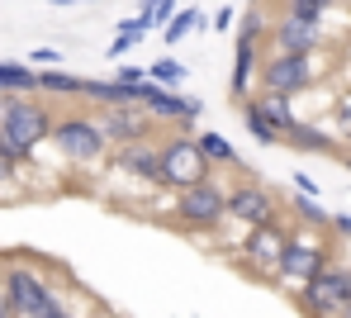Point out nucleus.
<instances>
[{
	"label": "nucleus",
	"mask_w": 351,
	"mask_h": 318,
	"mask_svg": "<svg viewBox=\"0 0 351 318\" xmlns=\"http://www.w3.org/2000/svg\"><path fill=\"white\" fill-rule=\"evenodd\" d=\"M66 318H90V314H66Z\"/></svg>",
	"instance_id": "obj_37"
},
{
	"label": "nucleus",
	"mask_w": 351,
	"mask_h": 318,
	"mask_svg": "<svg viewBox=\"0 0 351 318\" xmlns=\"http://www.w3.org/2000/svg\"><path fill=\"white\" fill-rule=\"evenodd\" d=\"M294 191L299 195H318V181H313L308 171H294Z\"/></svg>",
	"instance_id": "obj_31"
},
{
	"label": "nucleus",
	"mask_w": 351,
	"mask_h": 318,
	"mask_svg": "<svg viewBox=\"0 0 351 318\" xmlns=\"http://www.w3.org/2000/svg\"><path fill=\"white\" fill-rule=\"evenodd\" d=\"M5 304L14 309L19 318H66L71 309L62 304V295L48 285L43 271L34 266H5Z\"/></svg>",
	"instance_id": "obj_4"
},
{
	"label": "nucleus",
	"mask_w": 351,
	"mask_h": 318,
	"mask_svg": "<svg viewBox=\"0 0 351 318\" xmlns=\"http://www.w3.org/2000/svg\"><path fill=\"white\" fill-rule=\"evenodd\" d=\"M147 76H152V81H162V86H176V90H180L190 71H185V62H176V58H157V62L147 66Z\"/></svg>",
	"instance_id": "obj_25"
},
{
	"label": "nucleus",
	"mask_w": 351,
	"mask_h": 318,
	"mask_svg": "<svg viewBox=\"0 0 351 318\" xmlns=\"http://www.w3.org/2000/svg\"><path fill=\"white\" fill-rule=\"evenodd\" d=\"M34 90H38V66L0 62V95H34Z\"/></svg>",
	"instance_id": "obj_20"
},
{
	"label": "nucleus",
	"mask_w": 351,
	"mask_h": 318,
	"mask_svg": "<svg viewBox=\"0 0 351 318\" xmlns=\"http://www.w3.org/2000/svg\"><path fill=\"white\" fill-rule=\"evenodd\" d=\"M133 43H138V38L119 29V34H114V43H110V53H105V58H110V62H119V58H128V53H133Z\"/></svg>",
	"instance_id": "obj_27"
},
{
	"label": "nucleus",
	"mask_w": 351,
	"mask_h": 318,
	"mask_svg": "<svg viewBox=\"0 0 351 318\" xmlns=\"http://www.w3.org/2000/svg\"><path fill=\"white\" fill-rule=\"evenodd\" d=\"M204 29H209V14H204L199 5H180V10H176V19L162 29V38L176 48V43H185L190 34H204Z\"/></svg>",
	"instance_id": "obj_19"
},
{
	"label": "nucleus",
	"mask_w": 351,
	"mask_h": 318,
	"mask_svg": "<svg viewBox=\"0 0 351 318\" xmlns=\"http://www.w3.org/2000/svg\"><path fill=\"white\" fill-rule=\"evenodd\" d=\"M285 143L299 147V152H313V157H342V152H347L342 133H328V128L313 124V119H299V128L285 133Z\"/></svg>",
	"instance_id": "obj_16"
},
{
	"label": "nucleus",
	"mask_w": 351,
	"mask_h": 318,
	"mask_svg": "<svg viewBox=\"0 0 351 318\" xmlns=\"http://www.w3.org/2000/svg\"><path fill=\"white\" fill-rule=\"evenodd\" d=\"M114 66H119V71H114L119 81H133V86H138V81H147V66H133V62H114Z\"/></svg>",
	"instance_id": "obj_30"
},
{
	"label": "nucleus",
	"mask_w": 351,
	"mask_h": 318,
	"mask_svg": "<svg viewBox=\"0 0 351 318\" xmlns=\"http://www.w3.org/2000/svg\"><path fill=\"white\" fill-rule=\"evenodd\" d=\"M252 100L261 105V114H266L271 124L280 128V133H290V128H299V114H294V95H276V90H256Z\"/></svg>",
	"instance_id": "obj_18"
},
{
	"label": "nucleus",
	"mask_w": 351,
	"mask_h": 318,
	"mask_svg": "<svg viewBox=\"0 0 351 318\" xmlns=\"http://www.w3.org/2000/svg\"><path fill=\"white\" fill-rule=\"evenodd\" d=\"M143 110L157 119V124L167 128H190L199 114H204V100H195V95H180L176 86H162V81H143Z\"/></svg>",
	"instance_id": "obj_11"
},
{
	"label": "nucleus",
	"mask_w": 351,
	"mask_h": 318,
	"mask_svg": "<svg viewBox=\"0 0 351 318\" xmlns=\"http://www.w3.org/2000/svg\"><path fill=\"white\" fill-rule=\"evenodd\" d=\"M199 138V147H204V157L214 162V171H247V162H242V152H237L233 143L219 133V128H199L195 133Z\"/></svg>",
	"instance_id": "obj_17"
},
{
	"label": "nucleus",
	"mask_w": 351,
	"mask_h": 318,
	"mask_svg": "<svg viewBox=\"0 0 351 318\" xmlns=\"http://www.w3.org/2000/svg\"><path fill=\"white\" fill-rule=\"evenodd\" d=\"M347 167H351V157H347Z\"/></svg>",
	"instance_id": "obj_39"
},
{
	"label": "nucleus",
	"mask_w": 351,
	"mask_h": 318,
	"mask_svg": "<svg viewBox=\"0 0 351 318\" xmlns=\"http://www.w3.org/2000/svg\"><path fill=\"white\" fill-rule=\"evenodd\" d=\"M110 171L119 181H143V186H157L162 191V143H128V147H114L110 157Z\"/></svg>",
	"instance_id": "obj_12"
},
{
	"label": "nucleus",
	"mask_w": 351,
	"mask_h": 318,
	"mask_svg": "<svg viewBox=\"0 0 351 318\" xmlns=\"http://www.w3.org/2000/svg\"><path fill=\"white\" fill-rule=\"evenodd\" d=\"M342 143H347V152H342V157H351V128H347V133H342Z\"/></svg>",
	"instance_id": "obj_35"
},
{
	"label": "nucleus",
	"mask_w": 351,
	"mask_h": 318,
	"mask_svg": "<svg viewBox=\"0 0 351 318\" xmlns=\"http://www.w3.org/2000/svg\"><path fill=\"white\" fill-rule=\"evenodd\" d=\"M53 143H58V152L71 167H95L114 147L105 138V128H100V114H62L58 128H53Z\"/></svg>",
	"instance_id": "obj_8"
},
{
	"label": "nucleus",
	"mask_w": 351,
	"mask_h": 318,
	"mask_svg": "<svg viewBox=\"0 0 351 318\" xmlns=\"http://www.w3.org/2000/svg\"><path fill=\"white\" fill-rule=\"evenodd\" d=\"M318 43H323V19L280 10V19L271 24V53H318Z\"/></svg>",
	"instance_id": "obj_13"
},
{
	"label": "nucleus",
	"mask_w": 351,
	"mask_h": 318,
	"mask_svg": "<svg viewBox=\"0 0 351 318\" xmlns=\"http://www.w3.org/2000/svg\"><path fill=\"white\" fill-rule=\"evenodd\" d=\"M332 252H337V238H332V228H313V223H290V243H285V261H280V276H276V285L285 290V295H299L304 285H313L328 266H332Z\"/></svg>",
	"instance_id": "obj_1"
},
{
	"label": "nucleus",
	"mask_w": 351,
	"mask_h": 318,
	"mask_svg": "<svg viewBox=\"0 0 351 318\" xmlns=\"http://www.w3.org/2000/svg\"><path fill=\"white\" fill-rule=\"evenodd\" d=\"M294 309L304 318H351V266L332 261L313 285L294 295Z\"/></svg>",
	"instance_id": "obj_7"
},
{
	"label": "nucleus",
	"mask_w": 351,
	"mask_h": 318,
	"mask_svg": "<svg viewBox=\"0 0 351 318\" xmlns=\"http://www.w3.org/2000/svg\"><path fill=\"white\" fill-rule=\"evenodd\" d=\"M233 19H237V10H233V5H223V10L209 19V29H214V34H228V29H233Z\"/></svg>",
	"instance_id": "obj_29"
},
{
	"label": "nucleus",
	"mask_w": 351,
	"mask_h": 318,
	"mask_svg": "<svg viewBox=\"0 0 351 318\" xmlns=\"http://www.w3.org/2000/svg\"><path fill=\"white\" fill-rule=\"evenodd\" d=\"M323 5H328V10H332V5H337V0H323Z\"/></svg>",
	"instance_id": "obj_38"
},
{
	"label": "nucleus",
	"mask_w": 351,
	"mask_h": 318,
	"mask_svg": "<svg viewBox=\"0 0 351 318\" xmlns=\"http://www.w3.org/2000/svg\"><path fill=\"white\" fill-rule=\"evenodd\" d=\"M285 10H290V14H304V19H323V14H328L323 0H285Z\"/></svg>",
	"instance_id": "obj_26"
},
{
	"label": "nucleus",
	"mask_w": 351,
	"mask_h": 318,
	"mask_svg": "<svg viewBox=\"0 0 351 318\" xmlns=\"http://www.w3.org/2000/svg\"><path fill=\"white\" fill-rule=\"evenodd\" d=\"M237 34L242 38H256V43H271V19H266V5L256 0L247 14H237Z\"/></svg>",
	"instance_id": "obj_23"
},
{
	"label": "nucleus",
	"mask_w": 351,
	"mask_h": 318,
	"mask_svg": "<svg viewBox=\"0 0 351 318\" xmlns=\"http://www.w3.org/2000/svg\"><path fill=\"white\" fill-rule=\"evenodd\" d=\"M0 318H19V314H14V309H10V304H5V299H0Z\"/></svg>",
	"instance_id": "obj_34"
},
{
	"label": "nucleus",
	"mask_w": 351,
	"mask_h": 318,
	"mask_svg": "<svg viewBox=\"0 0 351 318\" xmlns=\"http://www.w3.org/2000/svg\"><path fill=\"white\" fill-rule=\"evenodd\" d=\"M318 53H266L256 71V90H276V95H304L318 81Z\"/></svg>",
	"instance_id": "obj_9"
},
{
	"label": "nucleus",
	"mask_w": 351,
	"mask_h": 318,
	"mask_svg": "<svg viewBox=\"0 0 351 318\" xmlns=\"http://www.w3.org/2000/svg\"><path fill=\"white\" fill-rule=\"evenodd\" d=\"M53 110L29 100V95H0V143L14 152V157H29L38 152L43 143H53Z\"/></svg>",
	"instance_id": "obj_2"
},
{
	"label": "nucleus",
	"mask_w": 351,
	"mask_h": 318,
	"mask_svg": "<svg viewBox=\"0 0 351 318\" xmlns=\"http://www.w3.org/2000/svg\"><path fill=\"white\" fill-rule=\"evenodd\" d=\"M24 62H29V66H62V53H58V48H34Z\"/></svg>",
	"instance_id": "obj_28"
},
{
	"label": "nucleus",
	"mask_w": 351,
	"mask_h": 318,
	"mask_svg": "<svg viewBox=\"0 0 351 318\" xmlns=\"http://www.w3.org/2000/svg\"><path fill=\"white\" fill-rule=\"evenodd\" d=\"M242 124H247V133H252V143H261V147L285 143V133H280V128L261 114V105H256V100H242Z\"/></svg>",
	"instance_id": "obj_22"
},
{
	"label": "nucleus",
	"mask_w": 351,
	"mask_h": 318,
	"mask_svg": "<svg viewBox=\"0 0 351 318\" xmlns=\"http://www.w3.org/2000/svg\"><path fill=\"white\" fill-rule=\"evenodd\" d=\"M294 219L299 223H313V228H332V214L318 204V195H299L294 199Z\"/></svg>",
	"instance_id": "obj_24"
},
{
	"label": "nucleus",
	"mask_w": 351,
	"mask_h": 318,
	"mask_svg": "<svg viewBox=\"0 0 351 318\" xmlns=\"http://www.w3.org/2000/svg\"><path fill=\"white\" fill-rule=\"evenodd\" d=\"M152 114L143 105H119V110H100V128L114 147H128V143H147L152 138Z\"/></svg>",
	"instance_id": "obj_15"
},
{
	"label": "nucleus",
	"mask_w": 351,
	"mask_h": 318,
	"mask_svg": "<svg viewBox=\"0 0 351 318\" xmlns=\"http://www.w3.org/2000/svg\"><path fill=\"white\" fill-rule=\"evenodd\" d=\"M332 238H347L351 243V214H337V219H332Z\"/></svg>",
	"instance_id": "obj_32"
},
{
	"label": "nucleus",
	"mask_w": 351,
	"mask_h": 318,
	"mask_svg": "<svg viewBox=\"0 0 351 318\" xmlns=\"http://www.w3.org/2000/svg\"><path fill=\"white\" fill-rule=\"evenodd\" d=\"M271 53V43H256V38H233V76H228V100H252L256 95V71H261V58Z\"/></svg>",
	"instance_id": "obj_14"
},
{
	"label": "nucleus",
	"mask_w": 351,
	"mask_h": 318,
	"mask_svg": "<svg viewBox=\"0 0 351 318\" xmlns=\"http://www.w3.org/2000/svg\"><path fill=\"white\" fill-rule=\"evenodd\" d=\"M167 223L176 233L195 238V233H214L228 223V186H219L214 176L190 186V191H176L171 209H167Z\"/></svg>",
	"instance_id": "obj_3"
},
{
	"label": "nucleus",
	"mask_w": 351,
	"mask_h": 318,
	"mask_svg": "<svg viewBox=\"0 0 351 318\" xmlns=\"http://www.w3.org/2000/svg\"><path fill=\"white\" fill-rule=\"evenodd\" d=\"M90 318H110V314H105V309H95V314H90Z\"/></svg>",
	"instance_id": "obj_36"
},
{
	"label": "nucleus",
	"mask_w": 351,
	"mask_h": 318,
	"mask_svg": "<svg viewBox=\"0 0 351 318\" xmlns=\"http://www.w3.org/2000/svg\"><path fill=\"white\" fill-rule=\"evenodd\" d=\"M209 176H214V162L204 157L199 138L185 133V128H171L162 138V191H171V195L190 191V186H199Z\"/></svg>",
	"instance_id": "obj_5"
},
{
	"label": "nucleus",
	"mask_w": 351,
	"mask_h": 318,
	"mask_svg": "<svg viewBox=\"0 0 351 318\" xmlns=\"http://www.w3.org/2000/svg\"><path fill=\"white\" fill-rule=\"evenodd\" d=\"M285 243H290V223H261V228H247L242 243H237V271H247L252 280L271 285L280 276V261H285Z\"/></svg>",
	"instance_id": "obj_6"
},
{
	"label": "nucleus",
	"mask_w": 351,
	"mask_h": 318,
	"mask_svg": "<svg viewBox=\"0 0 351 318\" xmlns=\"http://www.w3.org/2000/svg\"><path fill=\"white\" fill-rule=\"evenodd\" d=\"M43 5H58V10H71V5H95V0H43Z\"/></svg>",
	"instance_id": "obj_33"
},
{
	"label": "nucleus",
	"mask_w": 351,
	"mask_h": 318,
	"mask_svg": "<svg viewBox=\"0 0 351 318\" xmlns=\"http://www.w3.org/2000/svg\"><path fill=\"white\" fill-rule=\"evenodd\" d=\"M38 90L43 95H86V76H71L62 66H38Z\"/></svg>",
	"instance_id": "obj_21"
},
{
	"label": "nucleus",
	"mask_w": 351,
	"mask_h": 318,
	"mask_svg": "<svg viewBox=\"0 0 351 318\" xmlns=\"http://www.w3.org/2000/svg\"><path fill=\"white\" fill-rule=\"evenodd\" d=\"M228 219L242 228H261V223H276L280 219V199L271 186H261L256 176L242 171V181L228 186Z\"/></svg>",
	"instance_id": "obj_10"
}]
</instances>
